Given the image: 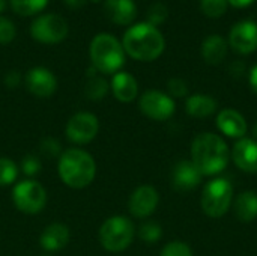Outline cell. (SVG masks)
<instances>
[{"mask_svg": "<svg viewBox=\"0 0 257 256\" xmlns=\"http://www.w3.org/2000/svg\"><path fill=\"white\" fill-rule=\"evenodd\" d=\"M230 152L221 136L214 133H200L191 143V161L203 177L221 174L229 163Z\"/></svg>", "mask_w": 257, "mask_h": 256, "instance_id": "1", "label": "cell"}, {"mask_svg": "<svg viewBox=\"0 0 257 256\" xmlns=\"http://www.w3.org/2000/svg\"><path fill=\"white\" fill-rule=\"evenodd\" d=\"M122 47L125 54L133 59L140 62H152L163 54L166 39L155 26L149 23H139L125 32Z\"/></svg>", "mask_w": 257, "mask_h": 256, "instance_id": "2", "label": "cell"}, {"mask_svg": "<svg viewBox=\"0 0 257 256\" xmlns=\"http://www.w3.org/2000/svg\"><path fill=\"white\" fill-rule=\"evenodd\" d=\"M57 172L65 186L80 190L93 183L96 177V163L87 151L69 148L60 154Z\"/></svg>", "mask_w": 257, "mask_h": 256, "instance_id": "3", "label": "cell"}, {"mask_svg": "<svg viewBox=\"0 0 257 256\" xmlns=\"http://www.w3.org/2000/svg\"><path fill=\"white\" fill-rule=\"evenodd\" d=\"M90 60L96 71L114 75L125 63V50L113 35L99 33L90 42Z\"/></svg>", "mask_w": 257, "mask_h": 256, "instance_id": "4", "label": "cell"}, {"mask_svg": "<svg viewBox=\"0 0 257 256\" xmlns=\"http://www.w3.org/2000/svg\"><path fill=\"white\" fill-rule=\"evenodd\" d=\"M136 226L126 216H113L107 219L99 228V243L111 253L122 252L128 249L134 240Z\"/></svg>", "mask_w": 257, "mask_h": 256, "instance_id": "5", "label": "cell"}, {"mask_svg": "<svg viewBox=\"0 0 257 256\" xmlns=\"http://www.w3.org/2000/svg\"><path fill=\"white\" fill-rule=\"evenodd\" d=\"M233 202V187L226 178H215L209 181L200 198V205L203 213L211 219L223 217Z\"/></svg>", "mask_w": 257, "mask_h": 256, "instance_id": "6", "label": "cell"}, {"mask_svg": "<svg viewBox=\"0 0 257 256\" xmlns=\"http://www.w3.org/2000/svg\"><path fill=\"white\" fill-rule=\"evenodd\" d=\"M12 202L24 214H38L47 204V192L35 180H23L14 186Z\"/></svg>", "mask_w": 257, "mask_h": 256, "instance_id": "7", "label": "cell"}, {"mask_svg": "<svg viewBox=\"0 0 257 256\" xmlns=\"http://www.w3.org/2000/svg\"><path fill=\"white\" fill-rule=\"evenodd\" d=\"M33 39L42 44H57L68 35V23L57 14H45L38 17L30 26Z\"/></svg>", "mask_w": 257, "mask_h": 256, "instance_id": "8", "label": "cell"}, {"mask_svg": "<svg viewBox=\"0 0 257 256\" xmlns=\"http://www.w3.org/2000/svg\"><path fill=\"white\" fill-rule=\"evenodd\" d=\"M139 107L145 116L160 122L170 119L176 110L175 100L169 94L157 89L146 91L139 100Z\"/></svg>", "mask_w": 257, "mask_h": 256, "instance_id": "9", "label": "cell"}, {"mask_svg": "<svg viewBox=\"0 0 257 256\" xmlns=\"http://www.w3.org/2000/svg\"><path fill=\"white\" fill-rule=\"evenodd\" d=\"M99 131V121L93 113L78 112L72 115L66 124L65 133L69 142L75 145L90 143Z\"/></svg>", "mask_w": 257, "mask_h": 256, "instance_id": "10", "label": "cell"}, {"mask_svg": "<svg viewBox=\"0 0 257 256\" xmlns=\"http://www.w3.org/2000/svg\"><path fill=\"white\" fill-rule=\"evenodd\" d=\"M160 204V195L155 187L152 186H140L137 187L130 199H128V210L131 216L136 219H148L152 216Z\"/></svg>", "mask_w": 257, "mask_h": 256, "instance_id": "11", "label": "cell"}, {"mask_svg": "<svg viewBox=\"0 0 257 256\" xmlns=\"http://www.w3.org/2000/svg\"><path fill=\"white\" fill-rule=\"evenodd\" d=\"M229 45L239 54H250L257 50V23L244 20L232 26Z\"/></svg>", "mask_w": 257, "mask_h": 256, "instance_id": "12", "label": "cell"}, {"mask_svg": "<svg viewBox=\"0 0 257 256\" xmlns=\"http://www.w3.org/2000/svg\"><path fill=\"white\" fill-rule=\"evenodd\" d=\"M26 86L32 95L38 98H48L57 89V78L50 69L44 66H36L27 72Z\"/></svg>", "mask_w": 257, "mask_h": 256, "instance_id": "13", "label": "cell"}, {"mask_svg": "<svg viewBox=\"0 0 257 256\" xmlns=\"http://www.w3.org/2000/svg\"><path fill=\"white\" fill-rule=\"evenodd\" d=\"M202 177L191 160H181L172 170V187L181 193L191 192L202 183Z\"/></svg>", "mask_w": 257, "mask_h": 256, "instance_id": "14", "label": "cell"}, {"mask_svg": "<svg viewBox=\"0 0 257 256\" xmlns=\"http://www.w3.org/2000/svg\"><path fill=\"white\" fill-rule=\"evenodd\" d=\"M232 160L238 169L247 174H257V140L239 139L232 149Z\"/></svg>", "mask_w": 257, "mask_h": 256, "instance_id": "15", "label": "cell"}, {"mask_svg": "<svg viewBox=\"0 0 257 256\" xmlns=\"http://www.w3.org/2000/svg\"><path fill=\"white\" fill-rule=\"evenodd\" d=\"M217 127L218 130L232 139H242L247 133V121L245 118L235 109H223L217 115Z\"/></svg>", "mask_w": 257, "mask_h": 256, "instance_id": "16", "label": "cell"}, {"mask_svg": "<svg viewBox=\"0 0 257 256\" xmlns=\"http://www.w3.org/2000/svg\"><path fill=\"white\" fill-rule=\"evenodd\" d=\"M104 12L114 24L119 26L131 24L137 17V8L133 0H105Z\"/></svg>", "mask_w": 257, "mask_h": 256, "instance_id": "17", "label": "cell"}, {"mask_svg": "<svg viewBox=\"0 0 257 256\" xmlns=\"http://www.w3.org/2000/svg\"><path fill=\"white\" fill-rule=\"evenodd\" d=\"M111 92L114 98L120 103H131L139 95V83L130 72L119 71L111 78Z\"/></svg>", "mask_w": 257, "mask_h": 256, "instance_id": "18", "label": "cell"}, {"mask_svg": "<svg viewBox=\"0 0 257 256\" xmlns=\"http://www.w3.org/2000/svg\"><path fill=\"white\" fill-rule=\"evenodd\" d=\"M69 229L63 223H51L41 234V247L45 252H57L69 243Z\"/></svg>", "mask_w": 257, "mask_h": 256, "instance_id": "19", "label": "cell"}, {"mask_svg": "<svg viewBox=\"0 0 257 256\" xmlns=\"http://www.w3.org/2000/svg\"><path fill=\"white\" fill-rule=\"evenodd\" d=\"M218 109V103L214 97L205 94L190 95L185 101V112L197 119H205L212 116Z\"/></svg>", "mask_w": 257, "mask_h": 256, "instance_id": "20", "label": "cell"}, {"mask_svg": "<svg viewBox=\"0 0 257 256\" xmlns=\"http://www.w3.org/2000/svg\"><path fill=\"white\" fill-rule=\"evenodd\" d=\"M229 44L220 35H209L202 42V56L209 65H220L227 56Z\"/></svg>", "mask_w": 257, "mask_h": 256, "instance_id": "21", "label": "cell"}, {"mask_svg": "<svg viewBox=\"0 0 257 256\" xmlns=\"http://www.w3.org/2000/svg\"><path fill=\"white\" fill-rule=\"evenodd\" d=\"M233 213L242 223H250L257 219V193L247 190L235 198Z\"/></svg>", "mask_w": 257, "mask_h": 256, "instance_id": "22", "label": "cell"}, {"mask_svg": "<svg viewBox=\"0 0 257 256\" xmlns=\"http://www.w3.org/2000/svg\"><path fill=\"white\" fill-rule=\"evenodd\" d=\"M48 0H11L12 9L23 17H30L41 12L47 6Z\"/></svg>", "mask_w": 257, "mask_h": 256, "instance_id": "23", "label": "cell"}, {"mask_svg": "<svg viewBox=\"0 0 257 256\" xmlns=\"http://www.w3.org/2000/svg\"><path fill=\"white\" fill-rule=\"evenodd\" d=\"M108 83L102 78V77H92L87 83H86V88H84V94L93 100V101H99L102 100L107 92H108Z\"/></svg>", "mask_w": 257, "mask_h": 256, "instance_id": "24", "label": "cell"}, {"mask_svg": "<svg viewBox=\"0 0 257 256\" xmlns=\"http://www.w3.org/2000/svg\"><path fill=\"white\" fill-rule=\"evenodd\" d=\"M18 177V166L8 157H0V187L11 186Z\"/></svg>", "mask_w": 257, "mask_h": 256, "instance_id": "25", "label": "cell"}, {"mask_svg": "<svg viewBox=\"0 0 257 256\" xmlns=\"http://www.w3.org/2000/svg\"><path fill=\"white\" fill-rule=\"evenodd\" d=\"M139 237L142 241L148 243V244H154L157 241L161 240L163 237V228L157 223V222H145L140 228H139Z\"/></svg>", "mask_w": 257, "mask_h": 256, "instance_id": "26", "label": "cell"}, {"mask_svg": "<svg viewBox=\"0 0 257 256\" xmlns=\"http://www.w3.org/2000/svg\"><path fill=\"white\" fill-rule=\"evenodd\" d=\"M229 6L227 0H200L203 14L209 18H220L226 14Z\"/></svg>", "mask_w": 257, "mask_h": 256, "instance_id": "27", "label": "cell"}, {"mask_svg": "<svg viewBox=\"0 0 257 256\" xmlns=\"http://www.w3.org/2000/svg\"><path fill=\"white\" fill-rule=\"evenodd\" d=\"M146 17H148V23L157 27V26L163 24V23L167 20V17H169V9H167V6H166L164 3H160V2H158V3H154V5L148 9Z\"/></svg>", "mask_w": 257, "mask_h": 256, "instance_id": "28", "label": "cell"}, {"mask_svg": "<svg viewBox=\"0 0 257 256\" xmlns=\"http://www.w3.org/2000/svg\"><path fill=\"white\" fill-rule=\"evenodd\" d=\"M160 256H193V250L187 243L175 240L163 247Z\"/></svg>", "mask_w": 257, "mask_h": 256, "instance_id": "29", "label": "cell"}, {"mask_svg": "<svg viewBox=\"0 0 257 256\" xmlns=\"http://www.w3.org/2000/svg\"><path fill=\"white\" fill-rule=\"evenodd\" d=\"M41 169H42V163H41V160L36 155L29 154V155L23 157V160H21V170L24 172V175L32 178V177L38 175L41 172Z\"/></svg>", "mask_w": 257, "mask_h": 256, "instance_id": "30", "label": "cell"}, {"mask_svg": "<svg viewBox=\"0 0 257 256\" xmlns=\"http://www.w3.org/2000/svg\"><path fill=\"white\" fill-rule=\"evenodd\" d=\"M167 91L172 98H184L188 95V84L182 78H170L167 83Z\"/></svg>", "mask_w": 257, "mask_h": 256, "instance_id": "31", "label": "cell"}, {"mask_svg": "<svg viewBox=\"0 0 257 256\" xmlns=\"http://www.w3.org/2000/svg\"><path fill=\"white\" fill-rule=\"evenodd\" d=\"M15 26L5 17H0V44H9L15 38Z\"/></svg>", "mask_w": 257, "mask_h": 256, "instance_id": "32", "label": "cell"}, {"mask_svg": "<svg viewBox=\"0 0 257 256\" xmlns=\"http://www.w3.org/2000/svg\"><path fill=\"white\" fill-rule=\"evenodd\" d=\"M41 152L47 157H60L62 154L60 143L53 137H47L41 143Z\"/></svg>", "mask_w": 257, "mask_h": 256, "instance_id": "33", "label": "cell"}, {"mask_svg": "<svg viewBox=\"0 0 257 256\" xmlns=\"http://www.w3.org/2000/svg\"><path fill=\"white\" fill-rule=\"evenodd\" d=\"M20 81H21V75H20V72H17V71H9V72L5 75V83H6V86H9V88L18 86Z\"/></svg>", "mask_w": 257, "mask_h": 256, "instance_id": "34", "label": "cell"}, {"mask_svg": "<svg viewBox=\"0 0 257 256\" xmlns=\"http://www.w3.org/2000/svg\"><path fill=\"white\" fill-rule=\"evenodd\" d=\"M248 80H250V86H251L253 92L257 95V65H254V66L251 68Z\"/></svg>", "mask_w": 257, "mask_h": 256, "instance_id": "35", "label": "cell"}, {"mask_svg": "<svg viewBox=\"0 0 257 256\" xmlns=\"http://www.w3.org/2000/svg\"><path fill=\"white\" fill-rule=\"evenodd\" d=\"M230 72H232L233 75L239 77L241 74H244V63H242V62H239V60H236L235 63H232V65H230Z\"/></svg>", "mask_w": 257, "mask_h": 256, "instance_id": "36", "label": "cell"}, {"mask_svg": "<svg viewBox=\"0 0 257 256\" xmlns=\"http://www.w3.org/2000/svg\"><path fill=\"white\" fill-rule=\"evenodd\" d=\"M89 0H65V3L71 8V9H80L83 8Z\"/></svg>", "mask_w": 257, "mask_h": 256, "instance_id": "37", "label": "cell"}, {"mask_svg": "<svg viewBox=\"0 0 257 256\" xmlns=\"http://www.w3.org/2000/svg\"><path fill=\"white\" fill-rule=\"evenodd\" d=\"M229 5H232L233 8H245L248 5H251L254 0H227Z\"/></svg>", "mask_w": 257, "mask_h": 256, "instance_id": "38", "label": "cell"}, {"mask_svg": "<svg viewBox=\"0 0 257 256\" xmlns=\"http://www.w3.org/2000/svg\"><path fill=\"white\" fill-rule=\"evenodd\" d=\"M6 9V0H0V14Z\"/></svg>", "mask_w": 257, "mask_h": 256, "instance_id": "39", "label": "cell"}, {"mask_svg": "<svg viewBox=\"0 0 257 256\" xmlns=\"http://www.w3.org/2000/svg\"><path fill=\"white\" fill-rule=\"evenodd\" d=\"M253 139L257 140V121L256 124H254V127H253Z\"/></svg>", "mask_w": 257, "mask_h": 256, "instance_id": "40", "label": "cell"}, {"mask_svg": "<svg viewBox=\"0 0 257 256\" xmlns=\"http://www.w3.org/2000/svg\"><path fill=\"white\" fill-rule=\"evenodd\" d=\"M92 2H99V0H92Z\"/></svg>", "mask_w": 257, "mask_h": 256, "instance_id": "41", "label": "cell"}, {"mask_svg": "<svg viewBox=\"0 0 257 256\" xmlns=\"http://www.w3.org/2000/svg\"><path fill=\"white\" fill-rule=\"evenodd\" d=\"M44 256H48V255H44Z\"/></svg>", "mask_w": 257, "mask_h": 256, "instance_id": "42", "label": "cell"}]
</instances>
